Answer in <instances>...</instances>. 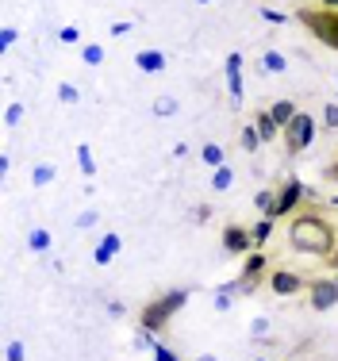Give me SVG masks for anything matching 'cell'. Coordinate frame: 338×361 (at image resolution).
<instances>
[{"label": "cell", "instance_id": "6da1fadb", "mask_svg": "<svg viewBox=\"0 0 338 361\" xmlns=\"http://www.w3.org/2000/svg\"><path fill=\"white\" fill-rule=\"evenodd\" d=\"M289 246L300 254H311V257H331L334 254V227L323 216H315V212H300L289 223Z\"/></svg>", "mask_w": 338, "mask_h": 361}, {"label": "cell", "instance_id": "7a4b0ae2", "mask_svg": "<svg viewBox=\"0 0 338 361\" xmlns=\"http://www.w3.org/2000/svg\"><path fill=\"white\" fill-rule=\"evenodd\" d=\"M300 23H304L323 47L338 50V8H300Z\"/></svg>", "mask_w": 338, "mask_h": 361}, {"label": "cell", "instance_id": "3957f363", "mask_svg": "<svg viewBox=\"0 0 338 361\" xmlns=\"http://www.w3.org/2000/svg\"><path fill=\"white\" fill-rule=\"evenodd\" d=\"M185 292H166V296H158L154 304H146L143 307V315H138V323H143V331H162L169 319H173V312H181V304H185Z\"/></svg>", "mask_w": 338, "mask_h": 361}, {"label": "cell", "instance_id": "277c9868", "mask_svg": "<svg viewBox=\"0 0 338 361\" xmlns=\"http://www.w3.org/2000/svg\"><path fill=\"white\" fill-rule=\"evenodd\" d=\"M311 139H315V119H311L308 111H296L292 123L284 127V146H289V154H300Z\"/></svg>", "mask_w": 338, "mask_h": 361}, {"label": "cell", "instance_id": "5b68a950", "mask_svg": "<svg viewBox=\"0 0 338 361\" xmlns=\"http://www.w3.org/2000/svg\"><path fill=\"white\" fill-rule=\"evenodd\" d=\"M308 292H311V307H315V312H327V307L338 304V285H334L331 277L308 281Z\"/></svg>", "mask_w": 338, "mask_h": 361}, {"label": "cell", "instance_id": "8992f818", "mask_svg": "<svg viewBox=\"0 0 338 361\" xmlns=\"http://www.w3.org/2000/svg\"><path fill=\"white\" fill-rule=\"evenodd\" d=\"M300 196H304V185H300V180H289V185L281 188V196L273 200V212H270V219H277V216H289V212H296Z\"/></svg>", "mask_w": 338, "mask_h": 361}, {"label": "cell", "instance_id": "52a82bcc", "mask_svg": "<svg viewBox=\"0 0 338 361\" xmlns=\"http://www.w3.org/2000/svg\"><path fill=\"white\" fill-rule=\"evenodd\" d=\"M250 238H254V235H250L246 227H239V223H231V227L223 231V250H227V254H246L250 246H254Z\"/></svg>", "mask_w": 338, "mask_h": 361}, {"label": "cell", "instance_id": "ba28073f", "mask_svg": "<svg viewBox=\"0 0 338 361\" xmlns=\"http://www.w3.org/2000/svg\"><path fill=\"white\" fill-rule=\"evenodd\" d=\"M270 288L277 292V296H292V292L304 288V277H296V273H289V269H273L270 273Z\"/></svg>", "mask_w": 338, "mask_h": 361}, {"label": "cell", "instance_id": "9c48e42d", "mask_svg": "<svg viewBox=\"0 0 338 361\" xmlns=\"http://www.w3.org/2000/svg\"><path fill=\"white\" fill-rule=\"evenodd\" d=\"M262 273H265V257L262 254H250L246 257V265H242V281H239V288L242 292H250L258 285V281H262Z\"/></svg>", "mask_w": 338, "mask_h": 361}, {"label": "cell", "instance_id": "30bf717a", "mask_svg": "<svg viewBox=\"0 0 338 361\" xmlns=\"http://www.w3.org/2000/svg\"><path fill=\"white\" fill-rule=\"evenodd\" d=\"M254 131L262 135V142H273V139H277V131H281V127L273 123L270 108H265V111H258V116H254Z\"/></svg>", "mask_w": 338, "mask_h": 361}, {"label": "cell", "instance_id": "8fae6325", "mask_svg": "<svg viewBox=\"0 0 338 361\" xmlns=\"http://www.w3.org/2000/svg\"><path fill=\"white\" fill-rule=\"evenodd\" d=\"M270 116H273V123L284 131V127L292 123V116H296V104H292V100H277V104L270 108Z\"/></svg>", "mask_w": 338, "mask_h": 361}, {"label": "cell", "instance_id": "7c38bea8", "mask_svg": "<svg viewBox=\"0 0 338 361\" xmlns=\"http://www.w3.org/2000/svg\"><path fill=\"white\" fill-rule=\"evenodd\" d=\"M331 180H334V185H338V161H334V166H331Z\"/></svg>", "mask_w": 338, "mask_h": 361}, {"label": "cell", "instance_id": "4fadbf2b", "mask_svg": "<svg viewBox=\"0 0 338 361\" xmlns=\"http://www.w3.org/2000/svg\"><path fill=\"white\" fill-rule=\"evenodd\" d=\"M323 8H338V0H323Z\"/></svg>", "mask_w": 338, "mask_h": 361}, {"label": "cell", "instance_id": "5bb4252c", "mask_svg": "<svg viewBox=\"0 0 338 361\" xmlns=\"http://www.w3.org/2000/svg\"><path fill=\"white\" fill-rule=\"evenodd\" d=\"M331 262H334V269H338V246H334V254H331Z\"/></svg>", "mask_w": 338, "mask_h": 361}]
</instances>
